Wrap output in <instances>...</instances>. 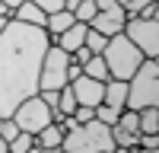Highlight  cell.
Masks as SVG:
<instances>
[{
	"label": "cell",
	"instance_id": "1",
	"mask_svg": "<svg viewBox=\"0 0 159 153\" xmlns=\"http://www.w3.org/2000/svg\"><path fill=\"white\" fill-rule=\"evenodd\" d=\"M51 35L38 26L10 19L0 32V118H10L22 99L38 93V70Z\"/></svg>",
	"mask_w": 159,
	"mask_h": 153
},
{
	"label": "cell",
	"instance_id": "2",
	"mask_svg": "<svg viewBox=\"0 0 159 153\" xmlns=\"http://www.w3.org/2000/svg\"><path fill=\"white\" fill-rule=\"evenodd\" d=\"M61 150L64 153H111L115 150L111 124H102L99 118H92L86 124H76L73 131H64Z\"/></svg>",
	"mask_w": 159,
	"mask_h": 153
},
{
	"label": "cell",
	"instance_id": "3",
	"mask_svg": "<svg viewBox=\"0 0 159 153\" xmlns=\"http://www.w3.org/2000/svg\"><path fill=\"white\" fill-rule=\"evenodd\" d=\"M102 58H105V67H108V76H111V80H130V76H134V70L143 64L140 48L130 42L124 32H118V35L108 38V45H105Z\"/></svg>",
	"mask_w": 159,
	"mask_h": 153
},
{
	"label": "cell",
	"instance_id": "4",
	"mask_svg": "<svg viewBox=\"0 0 159 153\" xmlns=\"http://www.w3.org/2000/svg\"><path fill=\"white\" fill-rule=\"evenodd\" d=\"M147 105H159V61L153 58H143V64L127 80V109L140 112Z\"/></svg>",
	"mask_w": 159,
	"mask_h": 153
},
{
	"label": "cell",
	"instance_id": "5",
	"mask_svg": "<svg viewBox=\"0 0 159 153\" xmlns=\"http://www.w3.org/2000/svg\"><path fill=\"white\" fill-rule=\"evenodd\" d=\"M67 67H70V54L57 45H48L42 58V70H38V93L42 89H64L67 86Z\"/></svg>",
	"mask_w": 159,
	"mask_h": 153
},
{
	"label": "cell",
	"instance_id": "6",
	"mask_svg": "<svg viewBox=\"0 0 159 153\" xmlns=\"http://www.w3.org/2000/svg\"><path fill=\"white\" fill-rule=\"evenodd\" d=\"M10 118L16 121V128H19V131H25V134H32V137H35L45 124H51V121H54V115H51V109L42 102V96L35 93V96H29V99H22Z\"/></svg>",
	"mask_w": 159,
	"mask_h": 153
},
{
	"label": "cell",
	"instance_id": "7",
	"mask_svg": "<svg viewBox=\"0 0 159 153\" xmlns=\"http://www.w3.org/2000/svg\"><path fill=\"white\" fill-rule=\"evenodd\" d=\"M124 35L140 48V54H143V58L159 61V19L127 16V22H124Z\"/></svg>",
	"mask_w": 159,
	"mask_h": 153
},
{
	"label": "cell",
	"instance_id": "8",
	"mask_svg": "<svg viewBox=\"0 0 159 153\" xmlns=\"http://www.w3.org/2000/svg\"><path fill=\"white\" fill-rule=\"evenodd\" d=\"M96 10H99V13L92 16L89 29L102 32L105 38H111V35H118V32H124L127 13L121 10V3H118V0H96Z\"/></svg>",
	"mask_w": 159,
	"mask_h": 153
},
{
	"label": "cell",
	"instance_id": "9",
	"mask_svg": "<svg viewBox=\"0 0 159 153\" xmlns=\"http://www.w3.org/2000/svg\"><path fill=\"white\" fill-rule=\"evenodd\" d=\"M70 89L76 96V105H89V109L102 105V96H105V83L102 80H92V76L80 73L76 80H70Z\"/></svg>",
	"mask_w": 159,
	"mask_h": 153
},
{
	"label": "cell",
	"instance_id": "10",
	"mask_svg": "<svg viewBox=\"0 0 159 153\" xmlns=\"http://www.w3.org/2000/svg\"><path fill=\"white\" fill-rule=\"evenodd\" d=\"M86 32H89V26H86V22H73L70 29H64L57 38H51V45H57V48H64V51H67V54H73L76 48H83Z\"/></svg>",
	"mask_w": 159,
	"mask_h": 153
},
{
	"label": "cell",
	"instance_id": "11",
	"mask_svg": "<svg viewBox=\"0 0 159 153\" xmlns=\"http://www.w3.org/2000/svg\"><path fill=\"white\" fill-rule=\"evenodd\" d=\"M13 19H16V22H25V26H38V29H45L48 13H45L42 7H35L32 0H22V3L13 10Z\"/></svg>",
	"mask_w": 159,
	"mask_h": 153
},
{
	"label": "cell",
	"instance_id": "12",
	"mask_svg": "<svg viewBox=\"0 0 159 153\" xmlns=\"http://www.w3.org/2000/svg\"><path fill=\"white\" fill-rule=\"evenodd\" d=\"M76 19H73V13L70 10H57V13H48V19H45V32L51 35V38H57L64 29H70Z\"/></svg>",
	"mask_w": 159,
	"mask_h": 153
},
{
	"label": "cell",
	"instance_id": "13",
	"mask_svg": "<svg viewBox=\"0 0 159 153\" xmlns=\"http://www.w3.org/2000/svg\"><path fill=\"white\" fill-rule=\"evenodd\" d=\"M137 128L140 134H159V105H147L137 112Z\"/></svg>",
	"mask_w": 159,
	"mask_h": 153
},
{
	"label": "cell",
	"instance_id": "14",
	"mask_svg": "<svg viewBox=\"0 0 159 153\" xmlns=\"http://www.w3.org/2000/svg\"><path fill=\"white\" fill-rule=\"evenodd\" d=\"M61 140H64V128H61L57 121L45 124L42 131L35 134V144H38V147H61Z\"/></svg>",
	"mask_w": 159,
	"mask_h": 153
},
{
	"label": "cell",
	"instance_id": "15",
	"mask_svg": "<svg viewBox=\"0 0 159 153\" xmlns=\"http://www.w3.org/2000/svg\"><path fill=\"white\" fill-rule=\"evenodd\" d=\"M83 73L92 76V80H102V83H108L111 76H108V67H105V58L102 54H92L86 64H83Z\"/></svg>",
	"mask_w": 159,
	"mask_h": 153
},
{
	"label": "cell",
	"instance_id": "16",
	"mask_svg": "<svg viewBox=\"0 0 159 153\" xmlns=\"http://www.w3.org/2000/svg\"><path fill=\"white\" fill-rule=\"evenodd\" d=\"M32 144H35V137H32V134H25V131H19V134L7 144V153H29Z\"/></svg>",
	"mask_w": 159,
	"mask_h": 153
},
{
	"label": "cell",
	"instance_id": "17",
	"mask_svg": "<svg viewBox=\"0 0 159 153\" xmlns=\"http://www.w3.org/2000/svg\"><path fill=\"white\" fill-rule=\"evenodd\" d=\"M96 13H99V10H96V0H83V3H80V7L73 10V19H76V22H86V26H89Z\"/></svg>",
	"mask_w": 159,
	"mask_h": 153
},
{
	"label": "cell",
	"instance_id": "18",
	"mask_svg": "<svg viewBox=\"0 0 159 153\" xmlns=\"http://www.w3.org/2000/svg\"><path fill=\"white\" fill-rule=\"evenodd\" d=\"M89 51H92V54H102V51H105V45H108V38H105L102 32H96V29H89L86 32V42H83Z\"/></svg>",
	"mask_w": 159,
	"mask_h": 153
},
{
	"label": "cell",
	"instance_id": "19",
	"mask_svg": "<svg viewBox=\"0 0 159 153\" xmlns=\"http://www.w3.org/2000/svg\"><path fill=\"white\" fill-rule=\"evenodd\" d=\"M16 134H19V128H16V121H13V118H0V137H3L7 144H10V140L16 137Z\"/></svg>",
	"mask_w": 159,
	"mask_h": 153
},
{
	"label": "cell",
	"instance_id": "20",
	"mask_svg": "<svg viewBox=\"0 0 159 153\" xmlns=\"http://www.w3.org/2000/svg\"><path fill=\"white\" fill-rule=\"evenodd\" d=\"M137 16L140 19H159V0H153V3H143L137 10Z\"/></svg>",
	"mask_w": 159,
	"mask_h": 153
},
{
	"label": "cell",
	"instance_id": "21",
	"mask_svg": "<svg viewBox=\"0 0 159 153\" xmlns=\"http://www.w3.org/2000/svg\"><path fill=\"white\" fill-rule=\"evenodd\" d=\"M118 3H121V10L127 13V16H137V10L143 3H153V0H118Z\"/></svg>",
	"mask_w": 159,
	"mask_h": 153
},
{
	"label": "cell",
	"instance_id": "22",
	"mask_svg": "<svg viewBox=\"0 0 159 153\" xmlns=\"http://www.w3.org/2000/svg\"><path fill=\"white\" fill-rule=\"evenodd\" d=\"M73 118H76L80 124H86V121H92V118H96V109H89V105H76Z\"/></svg>",
	"mask_w": 159,
	"mask_h": 153
},
{
	"label": "cell",
	"instance_id": "23",
	"mask_svg": "<svg viewBox=\"0 0 159 153\" xmlns=\"http://www.w3.org/2000/svg\"><path fill=\"white\" fill-rule=\"evenodd\" d=\"M35 7H42L45 13H57V10H64V0H32Z\"/></svg>",
	"mask_w": 159,
	"mask_h": 153
},
{
	"label": "cell",
	"instance_id": "24",
	"mask_svg": "<svg viewBox=\"0 0 159 153\" xmlns=\"http://www.w3.org/2000/svg\"><path fill=\"white\" fill-rule=\"evenodd\" d=\"M137 147H147V150H159V134H140Z\"/></svg>",
	"mask_w": 159,
	"mask_h": 153
},
{
	"label": "cell",
	"instance_id": "25",
	"mask_svg": "<svg viewBox=\"0 0 159 153\" xmlns=\"http://www.w3.org/2000/svg\"><path fill=\"white\" fill-rule=\"evenodd\" d=\"M89 58H92V51H89L86 45H83V48H76L73 54H70V61H73V64H80V67H83V64H86Z\"/></svg>",
	"mask_w": 159,
	"mask_h": 153
},
{
	"label": "cell",
	"instance_id": "26",
	"mask_svg": "<svg viewBox=\"0 0 159 153\" xmlns=\"http://www.w3.org/2000/svg\"><path fill=\"white\" fill-rule=\"evenodd\" d=\"M80 73H83V67H80V64H73V61H70V67H67V83H70V80H76Z\"/></svg>",
	"mask_w": 159,
	"mask_h": 153
},
{
	"label": "cell",
	"instance_id": "27",
	"mask_svg": "<svg viewBox=\"0 0 159 153\" xmlns=\"http://www.w3.org/2000/svg\"><path fill=\"white\" fill-rule=\"evenodd\" d=\"M80 3H83V0H64V10H70V13H73Z\"/></svg>",
	"mask_w": 159,
	"mask_h": 153
},
{
	"label": "cell",
	"instance_id": "28",
	"mask_svg": "<svg viewBox=\"0 0 159 153\" xmlns=\"http://www.w3.org/2000/svg\"><path fill=\"white\" fill-rule=\"evenodd\" d=\"M0 16H10V19H13V10L3 3V0H0Z\"/></svg>",
	"mask_w": 159,
	"mask_h": 153
},
{
	"label": "cell",
	"instance_id": "29",
	"mask_svg": "<svg viewBox=\"0 0 159 153\" xmlns=\"http://www.w3.org/2000/svg\"><path fill=\"white\" fill-rule=\"evenodd\" d=\"M38 153H64V150H61V147H42Z\"/></svg>",
	"mask_w": 159,
	"mask_h": 153
},
{
	"label": "cell",
	"instance_id": "30",
	"mask_svg": "<svg viewBox=\"0 0 159 153\" xmlns=\"http://www.w3.org/2000/svg\"><path fill=\"white\" fill-rule=\"evenodd\" d=\"M3 3H7V7H10V10H16V7H19V3H22V0H3Z\"/></svg>",
	"mask_w": 159,
	"mask_h": 153
},
{
	"label": "cell",
	"instance_id": "31",
	"mask_svg": "<svg viewBox=\"0 0 159 153\" xmlns=\"http://www.w3.org/2000/svg\"><path fill=\"white\" fill-rule=\"evenodd\" d=\"M111 153H134V150H130V147H115Z\"/></svg>",
	"mask_w": 159,
	"mask_h": 153
},
{
	"label": "cell",
	"instance_id": "32",
	"mask_svg": "<svg viewBox=\"0 0 159 153\" xmlns=\"http://www.w3.org/2000/svg\"><path fill=\"white\" fill-rule=\"evenodd\" d=\"M7 22H10V16H0V32L7 29Z\"/></svg>",
	"mask_w": 159,
	"mask_h": 153
},
{
	"label": "cell",
	"instance_id": "33",
	"mask_svg": "<svg viewBox=\"0 0 159 153\" xmlns=\"http://www.w3.org/2000/svg\"><path fill=\"white\" fill-rule=\"evenodd\" d=\"M134 153H159V150H147V147H137Z\"/></svg>",
	"mask_w": 159,
	"mask_h": 153
},
{
	"label": "cell",
	"instance_id": "34",
	"mask_svg": "<svg viewBox=\"0 0 159 153\" xmlns=\"http://www.w3.org/2000/svg\"><path fill=\"white\" fill-rule=\"evenodd\" d=\"M0 153H7V140L3 137H0Z\"/></svg>",
	"mask_w": 159,
	"mask_h": 153
}]
</instances>
